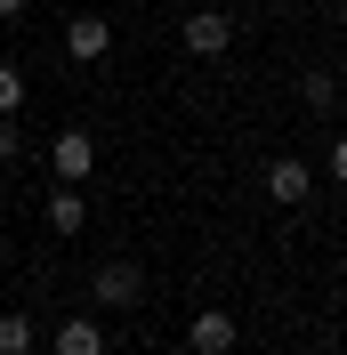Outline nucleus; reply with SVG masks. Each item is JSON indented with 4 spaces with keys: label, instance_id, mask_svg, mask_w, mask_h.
<instances>
[{
    "label": "nucleus",
    "instance_id": "1",
    "mask_svg": "<svg viewBox=\"0 0 347 355\" xmlns=\"http://www.w3.org/2000/svg\"><path fill=\"white\" fill-rule=\"evenodd\" d=\"M178 41H186V57H226L235 49V17L226 8H194V17L178 24Z\"/></svg>",
    "mask_w": 347,
    "mask_h": 355
},
{
    "label": "nucleus",
    "instance_id": "2",
    "mask_svg": "<svg viewBox=\"0 0 347 355\" xmlns=\"http://www.w3.org/2000/svg\"><path fill=\"white\" fill-rule=\"evenodd\" d=\"M49 170H57V186H81V178L97 170V137L89 130H57L49 137Z\"/></svg>",
    "mask_w": 347,
    "mask_h": 355
},
{
    "label": "nucleus",
    "instance_id": "3",
    "mask_svg": "<svg viewBox=\"0 0 347 355\" xmlns=\"http://www.w3.org/2000/svg\"><path fill=\"white\" fill-rule=\"evenodd\" d=\"M315 194V170H307V162H266V202H275V210H299V202Z\"/></svg>",
    "mask_w": 347,
    "mask_h": 355
},
{
    "label": "nucleus",
    "instance_id": "4",
    "mask_svg": "<svg viewBox=\"0 0 347 355\" xmlns=\"http://www.w3.org/2000/svg\"><path fill=\"white\" fill-rule=\"evenodd\" d=\"M105 49H113V24L105 17H65V57L73 65H97Z\"/></svg>",
    "mask_w": 347,
    "mask_h": 355
},
{
    "label": "nucleus",
    "instance_id": "5",
    "mask_svg": "<svg viewBox=\"0 0 347 355\" xmlns=\"http://www.w3.org/2000/svg\"><path fill=\"white\" fill-rule=\"evenodd\" d=\"M89 291H97V307H130L137 291H146V275H137L130 259H113V266H97V275H89Z\"/></svg>",
    "mask_w": 347,
    "mask_h": 355
},
{
    "label": "nucleus",
    "instance_id": "6",
    "mask_svg": "<svg viewBox=\"0 0 347 355\" xmlns=\"http://www.w3.org/2000/svg\"><path fill=\"white\" fill-rule=\"evenodd\" d=\"M186 347H194V355H226V347H235V315H226V307H202L194 323H186Z\"/></svg>",
    "mask_w": 347,
    "mask_h": 355
},
{
    "label": "nucleus",
    "instance_id": "7",
    "mask_svg": "<svg viewBox=\"0 0 347 355\" xmlns=\"http://www.w3.org/2000/svg\"><path fill=\"white\" fill-rule=\"evenodd\" d=\"M41 218H49V234H65V243H73V234H81V226H89V202H81V186H57V194H49V210H41Z\"/></svg>",
    "mask_w": 347,
    "mask_h": 355
},
{
    "label": "nucleus",
    "instance_id": "8",
    "mask_svg": "<svg viewBox=\"0 0 347 355\" xmlns=\"http://www.w3.org/2000/svg\"><path fill=\"white\" fill-rule=\"evenodd\" d=\"M49 347H57V355H105V331H97L89 315H65V323H57V339H49Z\"/></svg>",
    "mask_w": 347,
    "mask_h": 355
},
{
    "label": "nucleus",
    "instance_id": "9",
    "mask_svg": "<svg viewBox=\"0 0 347 355\" xmlns=\"http://www.w3.org/2000/svg\"><path fill=\"white\" fill-rule=\"evenodd\" d=\"M299 105L307 113H331V105H339V81H331V73H307V81H299Z\"/></svg>",
    "mask_w": 347,
    "mask_h": 355
},
{
    "label": "nucleus",
    "instance_id": "10",
    "mask_svg": "<svg viewBox=\"0 0 347 355\" xmlns=\"http://www.w3.org/2000/svg\"><path fill=\"white\" fill-rule=\"evenodd\" d=\"M0 355H33V315H0Z\"/></svg>",
    "mask_w": 347,
    "mask_h": 355
},
{
    "label": "nucleus",
    "instance_id": "11",
    "mask_svg": "<svg viewBox=\"0 0 347 355\" xmlns=\"http://www.w3.org/2000/svg\"><path fill=\"white\" fill-rule=\"evenodd\" d=\"M17 105H24V73L0 65V113H17Z\"/></svg>",
    "mask_w": 347,
    "mask_h": 355
},
{
    "label": "nucleus",
    "instance_id": "12",
    "mask_svg": "<svg viewBox=\"0 0 347 355\" xmlns=\"http://www.w3.org/2000/svg\"><path fill=\"white\" fill-rule=\"evenodd\" d=\"M24 154V137H17V113H0V162H17Z\"/></svg>",
    "mask_w": 347,
    "mask_h": 355
},
{
    "label": "nucleus",
    "instance_id": "13",
    "mask_svg": "<svg viewBox=\"0 0 347 355\" xmlns=\"http://www.w3.org/2000/svg\"><path fill=\"white\" fill-rule=\"evenodd\" d=\"M331 178L347 186V137H331Z\"/></svg>",
    "mask_w": 347,
    "mask_h": 355
},
{
    "label": "nucleus",
    "instance_id": "14",
    "mask_svg": "<svg viewBox=\"0 0 347 355\" xmlns=\"http://www.w3.org/2000/svg\"><path fill=\"white\" fill-rule=\"evenodd\" d=\"M17 8H24V0H0V17H17Z\"/></svg>",
    "mask_w": 347,
    "mask_h": 355
}]
</instances>
